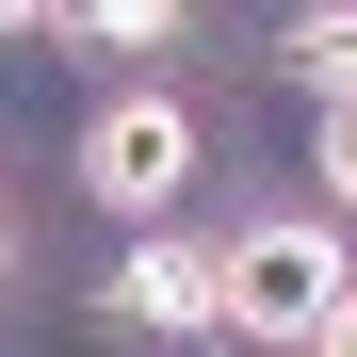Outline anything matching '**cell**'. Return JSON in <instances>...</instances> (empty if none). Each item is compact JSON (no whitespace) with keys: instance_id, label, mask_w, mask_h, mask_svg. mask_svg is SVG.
Returning <instances> with one entry per match:
<instances>
[{"instance_id":"obj_1","label":"cell","mask_w":357,"mask_h":357,"mask_svg":"<svg viewBox=\"0 0 357 357\" xmlns=\"http://www.w3.org/2000/svg\"><path fill=\"white\" fill-rule=\"evenodd\" d=\"M211 276H227V325H244V341H309L341 292H357V276H341V227H309V211L244 227V244H227Z\"/></svg>"},{"instance_id":"obj_2","label":"cell","mask_w":357,"mask_h":357,"mask_svg":"<svg viewBox=\"0 0 357 357\" xmlns=\"http://www.w3.org/2000/svg\"><path fill=\"white\" fill-rule=\"evenodd\" d=\"M178 178H195V114H178V98H98V114H82V195L162 211Z\"/></svg>"},{"instance_id":"obj_3","label":"cell","mask_w":357,"mask_h":357,"mask_svg":"<svg viewBox=\"0 0 357 357\" xmlns=\"http://www.w3.org/2000/svg\"><path fill=\"white\" fill-rule=\"evenodd\" d=\"M114 309L130 325H227V276H211V244H130L114 260Z\"/></svg>"},{"instance_id":"obj_4","label":"cell","mask_w":357,"mask_h":357,"mask_svg":"<svg viewBox=\"0 0 357 357\" xmlns=\"http://www.w3.org/2000/svg\"><path fill=\"white\" fill-rule=\"evenodd\" d=\"M292 82H309L325 114L357 98V0H325V17H292Z\"/></svg>"},{"instance_id":"obj_5","label":"cell","mask_w":357,"mask_h":357,"mask_svg":"<svg viewBox=\"0 0 357 357\" xmlns=\"http://www.w3.org/2000/svg\"><path fill=\"white\" fill-rule=\"evenodd\" d=\"M309 178H325V195H341V211H357V98H341V114H325V146H309Z\"/></svg>"},{"instance_id":"obj_6","label":"cell","mask_w":357,"mask_h":357,"mask_svg":"<svg viewBox=\"0 0 357 357\" xmlns=\"http://www.w3.org/2000/svg\"><path fill=\"white\" fill-rule=\"evenodd\" d=\"M309 357H357V292H341V309H325V325H309Z\"/></svg>"},{"instance_id":"obj_7","label":"cell","mask_w":357,"mask_h":357,"mask_svg":"<svg viewBox=\"0 0 357 357\" xmlns=\"http://www.w3.org/2000/svg\"><path fill=\"white\" fill-rule=\"evenodd\" d=\"M0 276H17V211H0Z\"/></svg>"}]
</instances>
